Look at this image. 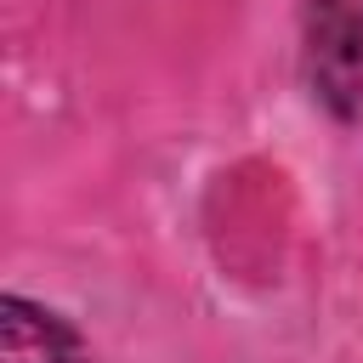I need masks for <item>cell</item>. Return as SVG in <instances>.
I'll return each instance as SVG.
<instances>
[{"mask_svg": "<svg viewBox=\"0 0 363 363\" xmlns=\"http://www.w3.org/2000/svg\"><path fill=\"white\" fill-rule=\"evenodd\" d=\"M301 74L335 119H363V0H301Z\"/></svg>", "mask_w": 363, "mask_h": 363, "instance_id": "6da1fadb", "label": "cell"}, {"mask_svg": "<svg viewBox=\"0 0 363 363\" xmlns=\"http://www.w3.org/2000/svg\"><path fill=\"white\" fill-rule=\"evenodd\" d=\"M0 363H96L91 340L45 301L0 295Z\"/></svg>", "mask_w": 363, "mask_h": 363, "instance_id": "7a4b0ae2", "label": "cell"}]
</instances>
